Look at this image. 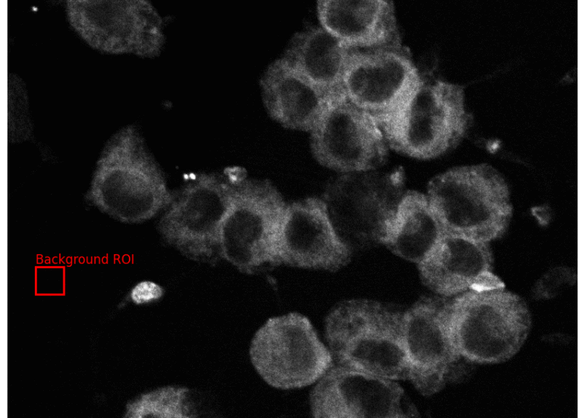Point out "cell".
Instances as JSON below:
<instances>
[{"label":"cell","mask_w":585,"mask_h":418,"mask_svg":"<svg viewBox=\"0 0 585 418\" xmlns=\"http://www.w3.org/2000/svg\"><path fill=\"white\" fill-rule=\"evenodd\" d=\"M321 27L351 49L403 47L392 1L320 0Z\"/></svg>","instance_id":"obj_17"},{"label":"cell","mask_w":585,"mask_h":418,"mask_svg":"<svg viewBox=\"0 0 585 418\" xmlns=\"http://www.w3.org/2000/svg\"><path fill=\"white\" fill-rule=\"evenodd\" d=\"M325 338L338 365L396 381L409 380L403 313L375 300L343 301L326 318Z\"/></svg>","instance_id":"obj_2"},{"label":"cell","mask_w":585,"mask_h":418,"mask_svg":"<svg viewBox=\"0 0 585 418\" xmlns=\"http://www.w3.org/2000/svg\"><path fill=\"white\" fill-rule=\"evenodd\" d=\"M249 355L261 378L281 389L310 385L333 364L311 321L298 313L269 318L256 332Z\"/></svg>","instance_id":"obj_7"},{"label":"cell","mask_w":585,"mask_h":418,"mask_svg":"<svg viewBox=\"0 0 585 418\" xmlns=\"http://www.w3.org/2000/svg\"><path fill=\"white\" fill-rule=\"evenodd\" d=\"M443 232L427 196L409 192L399 201L381 242L398 256L419 263Z\"/></svg>","instance_id":"obj_20"},{"label":"cell","mask_w":585,"mask_h":418,"mask_svg":"<svg viewBox=\"0 0 585 418\" xmlns=\"http://www.w3.org/2000/svg\"><path fill=\"white\" fill-rule=\"evenodd\" d=\"M220 230L219 254L240 271L252 273L279 264L276 246L286 205L268 182L240 178Z\"/></svg>","instance_id":"obj_6"},{"label":"cell","mask_w":585,"mask_h":418,"mask_svg":"<svg viewBox=\"0 0 585 418\" xmlns=\"http://www.w3.org/2000/svg\"><path fill=\"white\" fill-rule=\"evenodd\" d=\"M260 84L270 117L286 128L306 132L313 130L331 102L347 95L323 91L282 57L270 65Z\"/></svg>","instance_id":"obj_18"},{"label":"cell","mask_w":585,"mask_h":418,"mask_svg":"<svg viewBox=\"0 0 585 418\" xmlns=\"http://www.w3.org/2000/svg\"><path fill=\"white\" fill-rule=\"evenodd\" d=\"M68 20L93 48L153 57L164 42L162 21L146 1L70 0Z\"/></svg>","instance_id":"obj_9"},{"label":"cell","mask_w":585,"mask_h":418,"mask_svg":"<svg viewBox=\"0 0 585 418\" xmlns=\"http://www.w3.org/2000/svg\"><path fill=\"white\" fill-rule=\"evenodd\" d=\"M231 191L232 183L221 176L197 174L175 193L161 217L157 228L164 241L191 260L214 259Z\"/></svg>","instance_id":"obj_8"},{"label":"cell","mask_w":585,"mask_h":418,"mask_svg":"<svg viewBox=\"0 0 585 418\" xmlns=\"http://www.w3.org/2000/svg\"><path fill=\"white\" fill-rule=\"evenodd\" d=\"M462 86L421 77L405 100L381 121L388 146L418 159H431L455 147L471 125Z\"/></svg>","instance_id":"obj_4"},{"label":"cell","mask_w":585,"mask_h":418,"mask_svg":"<svg viewBox=\"0 0 585 418\" xmlns=\"http://www.w3.org/2000/svg\"><path fill=\"white\" fill-rule=\"evenodd\" d=\"M163 294L164 289L159 284L150 281H143L132 289L130 297L135 304H141L157 300Z\"/></svg>","instance_id":"obj_22"},{"label":"cell","mask_w":585,"mask_h":418,"mask_svg":"<svg viewBox=\"0 0 585 418\" xmlns=\"http://www.w3.org/2000/svg\"><path fill=\"white\" fill-rule=\"evenodd\" d=\"M174 195L142 136L127 126L104 146L86 198L114 219L138 224L164 211Z\"/></svg>","instance_id":"obj_1"},{"label":"cell","mask_w":585,"mask_h":418,"mask_svg":"<svg viewBox=\"0 0 585 418\" xmlns=\"http://www.w3.org/2000/svg\"><path fill=\"white\" fill-rule=\"evenodd\" d=\"M447 323L465 359L497 364L519 351L529 333L531 318L525 302L503 288L469 290L448 300Z\"/></svg>","instance_id":"obj_3"},{"label":"cell","mask_w":585,"mask_h":418,"mask_svg":"<svg viewBox=\"0 0 585 418\" xmlns=\"http://www.w3.org/2000/svg\"><path fill=\"white\" fill-rule=\"evenodd\" d=\"M336 184L326 203L338 235L354 242H380L400 199L399 185L381 184L370 175H348Z\"/></svg>","instance_id":"obj_16"},{"label":"cell","mask_w":585,"mask_h":418,"mask_svg":"<svg viewBox=\"0 0 585 418\" xmlns=\"http://www.w3.org/2000/svg\"><path fill=\"white\" fill-rule=\"evenodd\" d=\"M427 197L444 231L485 242L502 235L512 214L508 186L488 164L436 176Z\"/></svg>","instance_id":"obj_5"},{"label":"cell","mask_w":585,"mask_h":418,"mask_svg":"<svg viewBox=\"0 0 585 418\" xmlns=\"http://www.w3.org/2000/svg\"><path fill=\"white\" fill-rule=\"evenodd\" d=\"M311 134L315 158L336 171L370 170L381 165L388 155V145L373 116L347 95L329 104Z\"/></svg>","instance_id":"obj_10"},{"label":"cell","mask_w":585,"mask_h":418,"mask_svg":"<svg viewBox=\"0 0 585 418\" xmlns=\"http://www.w3.org/2000/svg\"><path fill=\"white\" fill-rule=\"evenodd\" d=\"M423 283L444 297L469 290L504 288L492 272L488 242L444 231L435 245L418 263Z\"/></svg>","instance_id":"obj_15"},{"label":"cell","mask_w":585,"mask_h":418,"mask_svg":"<svg viewBox=\"0 0 585 418\" xmlns=\"http://www.w3.org/2000/svg\"><path fill=\"white\" fill-rule=\"evenodd\" d=\"M444 297L422 298L403 313L409 381L423 395L439 392L460 377L461 360L447 323Z\"/></svg>","instance_id":"obj_11"},{"label":"cell","mask_w":585,"mask_h":418,"mask_svg":"<svg viewBox=\"0 0 585 418\" xmlns=\"http://www.w3.org/2000/svg\"><path fill=\"white\" fill-rule=\"evenodd\" d=\"M422 76L403 47L352 49L343 75L348 98L378 125L419 84Z\"/></svg>","instance_id":"obj_13"},{"label":"cell","mask_w":585,"mask_h":418,"mask_svg":"<svg viewBox=\"0 0 585 418\" xmlns=\"http://www.w3.org/2000/svg\"><path fill=\"white\" fill-rule=\"evenodd\" d=\"M350 254L325 201L309 198L286 206L277 240L279 264L335 271L348 263Z\"/></svg>","instance_id":"obj_14"},{"label":"cell","mask_w":585,"mask_h":418,"mask_svg":"<svg viewBox=\"0 0 585 418\" xmlns=\"http://www.w3.org/2000/svg\"><path fill=\"white\" fill-rule=\"evenodd\" d=\"M189 389L165 387L142 394L127 405L125 417L189 418L196 417L187 401Z\"/></svg>","instance_id":"obj_21"},{"label":"cell","mask_w":585,"mask_h":418,"mask_svg":"<svg viewBox=\"0 0 585 418\" xmlns=\"http://www.w3.org/2000/svg\"><path fill=\"white\" fill-rule=\"evenodd\" d=\"M352 49L316 27L295 34L282 58L317 86L338 95L346 94L343 75Z\"/></svg>","instance_id":"obj_19"},{"label":"cell","mask_w":585,"mask_h":418,"mask_svg":"<svg viewBox=\"0 0 585 418\" xmlns=\"http://www.w3.org/2000/svg\"><path fill=\"white\" fill-rule=\"evenodd\" d=\"M316 418H399L418 415L396 380L350 367L332 366L310 396Z\"/></svg>","instance_id":"obj_12"}]
</instances>
